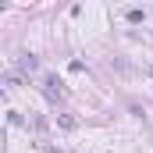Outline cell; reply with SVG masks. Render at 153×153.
I'll list each match as a JSON object with an SVG mask.
<instances>
[{
	"mask_svg": "<svg viewBox=\"0 0 153 153\" xmlns=\"http://www.w3.org/2000/svg\"><path fill=\"white\" fill-rule=\"evenodd\" d=\"M22 68H25V71H36V68H39V61L32 57V53H25V57H22Z\"/></svg>",
	"mask_w": 153,
	"mask_h": 153,
	"instance_id": "cell-3",
	"label": "cell"
},
{
	"mask_svg": "<svg viewBox=\"0 0 153 153\" xmlns=\"http://www.w3.org/2000/svg\"><path fill=\"white\" fill-rule=\"evenodd\" d=\"M43 89H46V96H50V100H61V96H64V85H61L53 75H46V78H43Z\"/></svg>",
	"mask_w": 153,
	"mask_h": 153,
	"instance_id": "cell-1",
	"label": "cell"
},
{
	"mask_svg": "<svg viewBox=\"0 0 153 153\" xmlns=\"http://www.w3.org/2000/svg\"><path fill=\"white\" fill-rule=\"evenodd\" d=\"M128 22H135V25L146 22V11H143V7H132V11H128Z\"/></svg>",
	"mask_w": 153,
	"mask_h": 153,
	"instance_id": "cell-2",
	"label": "cell"
}]
</instances>
